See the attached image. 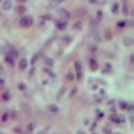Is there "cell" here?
Here are the masks:
<instances>
[{
  "label": "cell",
  "instance_id": "obj_46",
  "mask_svg": "<svg viewBox=\"0 0 134 134\" xmlns=\"http://www.w3.org/2000/svg\"><path fill=\"white\" fill-rule=\"evenodd\" d=\"M115 134H121V133H120V132H116Z\"/></svg>",
  "mask_w": 134,
  "mask_h": 134
},
{
  "label": "cell",
  "instance_id": "obj_1",
  "mask_svg": "<svg viewBox=\"0 0 134 134\" xmlns=\"http://www.w3.org/2000/svg\"><path fill=\"white\" fill-rule=\"evenodd\" d=\"M34 19L31 16H24L19 21V24H20L22 27L29 28L33 24Z\"/></svg>",
  "mask_w": 134,
  "mask_h": 134
},
{
  "label": "cell",
  "instance_id": "obj_28",
  "mask_svg": "<svg viewBox=\"0 0 134 134\" xmlns=\"http://www.w3.org/2000/svg\"><path fill=\"white\" fill-rule=\"evenodd\" d=\"M9 114L8 113V112L4 113V115H3V117H2V121H4V122H6V121L9 120Z\"/></svg>",
  "mask_w": 134,
  "mask_h": 134
},
{
  "label": "cell",
  "instance_id": "obj_42",
  "mask_svg": "<svg viewBox=\"0 0 134 134\" xmlns=\"http://www.w3.org/2000/svg\"><path fill=\"white\" fill-rule=\"evenodd\" d=\"M132 57H133V55H131V62H133V58H132Z\"/></svg>",
  "mask_w": 134,
  "mask_h": 134
},
{
  "label": "cell",
  "instance_id": "obj_9",
  "mask_svg": "<svg viewBox=\"0 0 134 134\" xmlns=\"http://www.w3.org/2000/svg\"><path fill=\"white\" fill-rule=\"evenodd\" d=\"M27 65H28L27 59H25V58H22V59L20 60V61H19V67H20V69L24 70V69L27 67Z\"/></svg>",
  "mask_w": 134,
  "mask_h": 134
},
{
  "label": "cell",
  "instance_id": "obj_41",
  "mask_svg": "<svg viewBox=\"0 0 134 134\" xmlns=\"http://www.w3.org/2000/svg\"><path fill=\"white\" fill-rule=\"evenodd\" d=\"M93 90H96V89H97V86H93Z\"/></svg>",
  "mask_w": 134,
  "mask_h": 134
},
{
  "label": "cell",
  "instance_id": "obj_31",
  "mask_svg": "<svg viewBox=\"0 0 134 134\" xmlns=\"http://www.w3.org/2000/svg\"><path fill=\"white\" fill-rule=\"evenodd\" d=\"M103 132H104L106 134H110L111 132H112V130H111V128H110V127H105L104 128H103Z\"/></svg>",
  "mask_w": 134,
  "mask_h": 134
},
{
  "label": "cell",
  "instance_id": "obj_22",
  "mask_svg": "<svg viewBox=\"0 0 134 134\" xmlns=\"http://www.w3.org/2000/svg\"><path fill=\"white\" fill-rule=\"evenodd\" d=\"M59 1L58 0H50V5L51 8H55L56 7L58 4H59Z\"/></svg>",
  "mask_w": 134,
  "mask_h": 134
},
{
  "label": "cell",
  "instance_id": "obj_18",
  "mask_svg": "<svg viewBox=\"0 0 134 134\" xmlns=\"http://www.w3.org/2000/svg\"><path fill=\"white\" fill-rule=\"evenodd\" d=\"M10 94L9 93V92H4V94L2 95V99L4 100V101H8L10 100Z\"/></svg>",
  "mask_w": 134,
  "mask_h": 134
},
{
  "label": "cell",
  "instance_id": "obj_30",
  "mask_svg": "<svg viewBox=\"0 0 134 134\" xmlns=\"http://www.w3.org/2000/svg\"><path fill=\"white\" fill-rule=\"evenodd\" d=\"M76 91H77V88H76V87H74V89H72V91H70V95H69V97L71 98L72 96H74V95H75V93H76Z\"/></svg>",
  "mask_w": 134,
  "mask_h": 134
},
{
  "label": "cell",
  "instance_id": "obj_25",
  "mask_svg": "<svg viewBox=\"0 0 134 134\" xmlns=\"http://www.w3.org/2000/svg\"><path fill=\"white\" fill-rule=\"evenodd\" d=\"M65 93V87H62V88L60 90L59 93H58V99H60V97L63 96Z\"/></svg>",
  "mask_w": 134,
  "mask_h": 134
},
{
  "label": "cell",
  "instance_id": "obj_45",
  "mask_svg": "<svg viewBox=\"0 0 134 134\" xmlns=\"http://www.w3.org/2000/svg\"><path fill=\"white\" fill-rule=\"evenodd\" d=\"M18 1H23V2H24V1H26V0H18Z\"/></svg>",
  "mask_w": 134,
  "mask_h": 134
},
{
  "label": "cell",
  "instance_id": "obj_35",
  "mask_svg": "<svg viewBox=\"0 0 134 134\" xmlns=\"http://www.w3.org/2000/svg\"><path fill=\"white\" fill-rule=\"evenodd\" d=\"M106 68L111 70V69H112V65H111L110 64H108V63H107V64H106Z\"/></svg>",
  "mask_w": 134,
  "mask_h": 134
},
{
  "label": "cell",
  "instance_id": "obj_34",
  "mask_svg": "<svg viewBox=\"0 0 134 134\" xmlns=\"http://www.w3.org/2000/svg\"><path fill=\"white\" fill-rule=\"evenodd\" d=\"M44 71H45V72H47V73H49V75H50V76H51V77H55V74H54L52 71H50V70H46V69H45V70H44Z\"/></svg>",
  "mask_w": 134,
  "mask_h": 134
},
{
  "label": "cell",
  "instance_id": "obj_19",
  "mask_svg": "<svg viewBox=\"0 0 134 134\" xmlns=\"http://www.w3.org/2000/svg\"><path fill=\"white\" fill-rule=\"evenodd\" d=\"M118 4H117V3H115V4L112 5V12L114 13V14H117V13H118Z\"/></svg>",
  "mask_w": 134,
  "mask_h": 134
},
{
  "label": "cell",
  "instance_id": "obj_2",
  "mask_svg": "<svg viewBox=\"0 0 134 134\" xmlns=\"http://www.w3.org/2000/svg\"><path fill=\"white\" fill-rule=\"evenodd\" d=\"M57 13H58V14L61 17V18H62V19H65V20H66V21L68 20L69 18H70V12H68L67 10H65V9H62V8L58 9Z\"/></svg>",
  "mask_w": 134,
  "mask_h": 134
},
{
  "label": "cell",
  "instance_id": "obj_21",
  "mask_svg": "<svg viewBox=\"0 0 134 134\" xmlns=\"http://www.w3.org/2000/svg\"><path fill=\"white\" fill-rule=\"evenodd\" d=\"M39 53H36V54H35V55H34L33 57H32L31 61H30V63H31V65H34V64H35V62H36V61H37V60L39 59Z\"/></svg>",
  "mask_w": 134,
  "mask_h": 134
},
{
  "label": "cell",
  "instance_id": "obj_8",
  "mask_svg": "<svg viewBox=\"0 0 134 134\" xmlns=\"http://www.w3.org/2000/svg\"><path fill=\"white\" fill-rule=\"evenodd\" d=\"M90 67L93 71H95L98 69V64L95 60H91L90 61Z\"/></svg>",
  "mask_w": 134,
  "mask_h": 134
},
{
  "label": "cell",
  "instance_id": "obj_27",
  "mask_svg": "<svg viewBox=\"0 0 134 134\" xmlns=\"http://www.w3.org/2000/svg\"><path fill=\"white\" fill-rule=\"evenodd\" d=\"M119 107H120V108H121V109H126L127 107V104L125 102V101H121L119 102Z\"/></svg>",
  "mask_w": 134,
  "mask_h": 134
},
{
  "label": "cell",
  "instance_id": "obj_23",
  "mask_svg": "<svg viewBox=\"0 0 134 134\" xmlns=\"http://www.w3.org/2000/svg\"><path fill=\"white\" fill-rule=\"evenodd\" d=\"M103 18V13L101 11H98L97 12V16H96V20L98 21V22H100V21H101V19H102Z\"/></svg>",
  "mask_w": 134,
  "mask_h": 134
},
{
  "label": "cell",
  "instance_id": "obj_48",
  "mask_svg": "<svg viewBox=\"0 0 134 134\" xmlns=\"http://www.w3.org/2000/svg\"><path fill=\"white\" fill-rule=\"evenodd\" d=\"M0 134H4V133H2V132H1V133H0Z\"/></svg>",
  "mask_w": 134,
  "mask_h": 134
},
{
  "label": "cell",
  "instance_id": "obj_40",
  "mask_svg": "<svg viewBox=\"0 0 134 134\" xmlns=\"http://www.w3.org/2000/svg\"><path fill=\"white\" fill-rule=\"evenodd\" d=\"M77 134H86V132H83V131H79V132H77Z\"/></svg>",
  "mask_w": 134,
  "mask_h": 134
},
{
  "label": "cell",
  "instance_id": "obj_37",
  "mask_svg": "<svg viewBox=\"0 0 134 134\" xmlns=\"http://www.w3.org/2000/svg\"><path fill=\"white\" fill-rule=\"evenodd\" d=\"M4 84V79H2V78H0V86H3V85Z\"/></svg>",
  "mask_w": 134,
  "mask_h": 134
},
{
  "label": "cell",
  "instance_id": "obj_10",
  "mask_svg": "<svg viewBox=\"0 0 134 134\" xmlns=\"http://www.w3.org/2000/svg\"><path fill=\"white\" fill-rule=\"evenodd\" d=\"M122 13L124 16H127V15L129 14V9H128V6H127V3H123Z\"/></svg>",
  "mask_w": 134,
  "mask_h": 134
},
{
  "label": "cell",
  "instance_id": "obj_38",
  "mask_svg": "<svg viewBox=\"0 0 134 134\" xmlns=\"http://www.w3.org/2000/svg\"><path fill=\"white\" fill-rule=\"evenodd\" d=\"M4 47H3V46H0V54L4 53Z\"/></svg>",
  "mask_w": 134,
  "mask_h": 134
},
{
  "label": "cell",
  "instance_id": "obj_29",
  "mask_svg": "<svg viewBox=\"0 0 134 134\" xmlns=\"http://www.w3.org/2000/svg\"><path fill=\"white\" fill-rule=\"evenodd\" d=\"M27 129H28V131H29V132H33L34 129H35V124H34V123H30V124L28 125Z\"/></svg>",
  "mask_w": 134,
  "mask_h": 134
},
{
  "label": "cell",
  "instance_id": "obj_14",
  "mask_svg": "<svg viewBox=\"0 0 134 134\" xmlns=\"http://www.w3.org/2000/svg\"><path fill=\"white\" fill-rule=\"evenodd\" d=\"M44 63L49 66H53L54 65L53 59H51V58H50V57H46V58H44Z\"/></svg>",
  "mask_w": 134,
  "mask_h": 134
},
{
  "label": "cell",
  "instance_id": "obj_17",
  "mask_svg": "<svg viewBox=\"0 0 134 134\" xmlns=\"http://www.w3.org/2000/svg\"><path fill=\"white\" fill-rule=\"evenodd\" d=\"M81 27H82V24H81V21H78L75 24H73V30H81Z\"/></svg>",
  "mask_w": 134,
  "mask_h": 134
},
{
  "label": "cell",
  "instance_id": "obj_15",
  "mask_svg": "<svg viewBox=\"0 0 134 134\" xmlns=\"http://www.w3.org/2000/svg\"><path fill=\"white\" fill-rule=\"evenodd\" d=\"M75 68L76 72H81V69H82V65H81L80 61H76L75 63Z\"/></svg>",
  "mask_w": 134,
  "mask_h": 134
},
{
  "label": "cell",
  "instance_id": "obj_44",
  "mask_svg": "<svg viewBox=\"0 0 134 134\" xmlns=\"http://www.w3.org/2000/svg\"><path fill=\"white\" fill-rule=\"evenodd\" d=\"M59 1V3H61V2H63V1H65V0H58Z\"/></svg>",
  "mask_w": 134,
  "mask_h": 134
},
{
  "label": "cell",
  "instance_id": "obj_26",
  "mask_svg": "<svg viewBox=\"0 0 134 134\" xmlns=\"http://www.w3.org/2000/svg\"><path fill=\"white\" fill-rule=\"evenodd\" d=\"M66 79L68 80L69 81H72L74 79H75V76L72 73H68L66 75Z\"/></svg>",
  "mask_w": 134,
  "mask_h": 134
},
{
  "label": "cell",
  "instance_id": "obj_20",
  "mask_svg": "<svg viewBox=\"0 0 134 134\" xmlns=\"http://www.w3.org/2000/svg\"><path fill=\"white\" fill-rule=\"evenodd\" d=\"M105 36H106V39H107L108 41L112 40V32H111V30H107V31H106V34H105Z\"/></svg>",
  "mask_w": 134,
  "mask_h": 134
},
{
  "label": "cell",
  "instance_id": "obj_12",
  "mask_svg": "<svg viewBox=\"0 0 134 134\" xmlns=\"http://www.w3.org/2000/svg\"><path fill=\"white\" fill-rule=\"evenodd\" d=\"M5 61L9 65H14V59H13V57L10 56V55H9L5 57Z\"/></svg>",
  "mask_w": 134,
  "mask_h": 134
},
{
  "label": "cell",
  "instance_id": "obj_6",
  "mask_svg": "<svg viewBox=\"0 0 134 134\" xmlns=\"http://www.w3.org/2000/svg\"><path fill=\"white\" fill-rule=\"evenodd\" d=\"M12 5H13V4H12L11 0H6L5 2L3 4L2 9L4 10H5V11H8V10H9L12 8Z\"/></svg>",
  "mask_w": 134,
  "mask_h": 134
},
{
  "label": "cell",
  "instance_id": "obj_24",
  "mask_svg": "<svg viewBox=\"0 0 134 134\" xmlns=\"http://www.w3.org/2000/svg\"><path fill=\"white\" fill-rule=\"evenodd\" d=\"M64 40H65V43L67 44H69L70 43H71L72 41V38L70 36V35H67V36H65L64 38Z\"/></svg>",
  "mask_w": 134,
  "mask_h": 134
},
{
  "label": "cell",
  "instance_id": "obj_43",
  "mask_svg": "<svg viewBox=\"0 0 134 134\" xmlns=\"http://www.w3.org/2000/svg\"><path fill=\"white\" fill-rule=\"evenodd\" d=\"M44 81H44V82H43V84H44V85L47 84V83H48V80H44Z\"/></svg>",
  "mask_w": 134,
  "mask_h": 134
},
{
  "label": "cell",
  "instance_id": "obj_32",
  "mask_svg": "<svg viewBox=\"0 0 134 134\" xmlns=\"http://www.w3.org/2000/svg\"><path fill=\"white\" fill-rule=\"evenodd\" d=\"M126 25V22L125 21H120V22L117 23V26L120 28H123V27H125Z\"/></svg>",
  "mask_w": 134,
  "mask_h": 134
},
{
  "label": "cell",
  "instance_id": "obj_5",
  "mask_svg": "<svg viewBox=\"0 0 134 134\" xmlns=\"http://www.w3.org/2000/svg\"><path fill=\"white\" fill-rule=\"evenodd\" d=\"M9 55H10L11 57H13V59H17L18 56V53L17 51V50L13 47H10L9 48Z\"/></svg>",
  "mask_w": 134,
  "mask_h": 134
},
{
  "label": "cell",
  "instance_id": "obj_39",
  "mask_svg": "<svg viewBox=\"0 0 134 134\" xmlns=\"http://www.w3.org/2000/svg\"><path fill=\"white\" fill-rule=\"evenodd\" d=\"M90 4H96V0H89Z\"/></svg>",
  "mask_w": 134,
  "mask_h": 134
},
{
  "label": "cell",
  "instance_id": "obj_16",
  "mask_svg": "<svg viewBox=\"0 0 134 134\" xmlns=\"http://www.w3.org/2000/svg\"><path fill=\"white\" fill-rule=\"evenodd\" d=\"M18 89L19 91H25V90H27V85H26L25 83H24V82L18 83Z\"/></svg>",
  "mask_w": 134,
  "mask_h": 134
},
{
  "label": "cell",
  "instance_id": "obj_7",
  "mask_svg": "<svg viewBox=\"0 0 134 134\" xmlns=\"http://www.w3.org/2000/svg\"><path fill=\"white\" fill-rule=\"evenodd\" d=\"M123 44L125 47H130L132 44V39L129 36H126L123 39Z\"/></svg>",
  "mask_w": 134,
  "mask_h": 134
},
{
  "label": "cell",
  "instance_id": "obj_11",
  "mask_svg": "<svg viewBox=\"0 0 134 134\" xmlns=\"http://www.w3.org/2000/svg\"><path fill=\"white\" fill-rule=\"evenodd\" d=\"M48 109H49V111H50V112H57L58 111H59L58 106H56V105H55V104L49 105V106H48Z\"/></svg>",
  "mask_w": 134,
  "mask_h": 134
},
{
  "label": "cell",
  "instance_id": "obj_4",
  "mask_svg": "<svg viewBox=\"0 0 134 134\" xmlns=\"http://www.w3.org/2000/svg\"><path fill=\"white\" fill-rule=\"evenodd\" d=\"M56 26L58 27V29L61 30H66V28H67V21L61 18V19H59V20L56 22Z\"/></svg>",
  "mask_w": 134,
  "mask_h": 134
},
{
  "label": "cell",
  "instance_id": "obj_36",
  "mask_svg": "<svg viewBox=\"0 0 134 134\" xmlns=\"http://www.w3.org/2000/svg\"><path fill=\"white\" fill-rule=\"evenodd\" d=\"M81 78V72H77V79L80 80Z\"/></svg>",
  "mask_w": 134,
  "mask_h": 134
},
{
  "label": "cell",
  "instance_id": "obj_47",
  "mask_svg": "<svg viewBox=\"0 0 134 134\" xmlns=\"http://www.w3.org/2000/svg\"><path fill=\"white\" fill-rule=\"evenodd\" d=\"M123 3H126V0H123Z\"/></svg>",
  "mask_w": 134,
  "mask_h": 134
},
{
  "label": "cell",
  "instance_id": "obj_3",
  "mask_svg": "<svg viewBox=\"0 0 134 134\" xmlns=\"http://www.w3.org/2000/svg\"><path fill=\"white\" fill-rule=\"evenodd\" d=\"M21 109H22L23 112H24L25 115H28V116H30V114L32 112V110H31V107L29 104L27 103H22L21 104Z\"/></svg>",
  "mask_w": 134,
  "mask_h": 134
},
{
  "label": "cell",
  "instance_id": "obj_33",
  "mask_svg": "<svg viewBox=\"0 0 134 134\" xmlns=\"http://www.w3.org/2000/svg\"><path fill=\"white\" fill-rule=\"evenodd\" d=\"M117 118H118V122H124V121H125V117H124L122 115L118 116Z\"/></svg>",
  "mask_w": 134,
  "mask_h": 134
},
{
  "label": "cell",
  "instance_id": "obj_13",
  "mask_svg": "<svg viewBox=\"0 0 134 134\" xmlns=\"http://www.w3.org/2000/svg\"><path fill=\"white\" fill-rule=\"evenodd\" d=\"M17 12H18V14H24V13L26 12V9L24 6L20 5L17 7Z\"/></svg>",
  "mask_w": 134,
  "mask_h": 134
}]
</instances>
